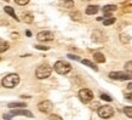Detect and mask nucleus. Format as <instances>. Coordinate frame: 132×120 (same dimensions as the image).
<instances>
[{
    "instance_id": "f257e3e1",
    "label": "nucleus",
    "mask_w": 132,
    "mask_h": 120,
    "mask_svg": "<svg viewBox=\"0 0 132 120\" xmlns=\"http://www.w3.org/2000/svg\"><path fill=\"white\" fill-rule=\"evenodd\" d=\"M3 86L6 89H13L16 87L17 85L20 84V75L16 74V73H11V74H7L5 76L3 81H1Z\"/></svg>"
},
{
    "instance_id": "f03ea898",
    "label": "nucleus",
    "mask_w": 132,
    "mask_h": 120,
    "mask_svg": "<svg viewBox=\"0 0 132 120\" xmlns=\"http://www.w3.org/2000/svg\"><path fill=\"white\" fill-rule=\"evenodd\" d=\"M53 69L56 70V73L61 74V75H65L72 70V66L65 61H57L55 66H53Z\"/></svg>"
},
{
    "instance_id": "7ed1b4c3",
    "label": "nucleus",
    "mask_w": 132,
    "mask_h": 120,
    "mask_svg": "<svg viewBox=\"0 0 132 120\" xmlns=\"http://www.w3.org/2000/svg\"><path fill=\"white\" fill-rule=\"evenodd\" d=\"M51 73H52V68L48 64L45 63V64L39 66V67L36 68L35 76L38 79H46V78H48V76L51 75Z\"/></svg>"
},
{
    "instance_id": "20e7f679",
    "label": "nucleus",
    "mask_w": 132,
    "mask_h": 120,
    "mask_svg": "<svg viewBox=\"0 0 132 120\" xmlns=\"http://www.w3.org/2000/svg\"><path fill=\"white\" fill-rule=\"evenodd\" d=\"M97 113L102 119H109L114 115V109L110 106H100V108L97 109Z\"/></svg>"
},
{
    "instance_id": "39448f33",
    "label": "nucleus",
    "mask_w": 132,
    "mask_h": 120,
    "mask_svg": "<svg viewBox=\"0 0 132 120\" xmlns=\"http://www.w3.org/2000/svg\"><path fill=\"white\" fill-rule=\"evenodd\" d=\"M109 76L114 80H132V72H110Z\"/></svg>"
},
{
    "instance_id": "423d86ee",
    "label": "nucleus",
    "mask_w": 132,
    "mask_h": 120,
    "mask_svg": "<svg viewBox=\"0 0 132 120\" xmlns=\"http://www.w3.org/2000/svg\"><path fill=\"white\" fill-rule=\"evenodd\" d=\"M79 98L81 100V102L84 103H88L93 100V92L88 89H81L79 91Z\"/></svg>"
},
{
    "instance_id": "0eeeda50",
    "label": "nucleus",
    "mask_w": 132,
    "mask_h": 120,
    "mask_svg": "<svg viewBox=\"0 0 132 120\" xmlns=\"http://www.w3.org/2000/svg\"><path fill=\"white\" fill-rule=\"evenodd\" d=\"M36 39L39 40V41L46 43V41H52V40L55 39V35H53V33L50 32V30H44V32L38 33Z\"/></svg>"
},
{
    "instance_id": "6e6552de",
    "label": "nucleus",
    "mask_w": 132,
    "mask_h": 120,
    "mask_svg": "<svg viewBox=\"0 0 132 120\" xmlns=\"http://www.w3.org/2000/svg\"><path fill=\"white\" fill-rule=\"evenodd\" d=\"M38 108H39V110L43 113H50L52 110V108H53V104H52V102H50V101H43V102H40V103L38 104Z\"/></svg>"
},
{
    "instance_id": "1a4fd4ad",
    "label": "nucleus",
    "mask_w": 132,
    "mask_h": 120,
    "mask_svg": "<svg viewBox=\"0 0 132 120\" xmlns=\"http://www.w3.org/2000/svg\"><path fill=\"white\" fill-rule=\"evenodd\" d=\"M12 115H23V116H28V118H33V113L29 112V110H26V109H15L11 112Z\"/></svg>"
},
{
    "instance_id": "9d476101",
    "label": "nucleus",
    "mask_w": 132,
    "mask_h": 120,
    "mask_svg": "<svg viewBox=\"0 0 132 120\" xmlns=\"http://www.w3.org/2000/svg\"><path fill=\"white\" fill-rule=\"evenodd\" d=\"M98 11H100V7L97 5H88L85 12H86V15H96Z\"/></svg>"
},
{
    "instance_id": "9b49d317",
    "label": "nucleus",
    "mask_w": 132,
    "mask_h": 120,
    "mask_svg": "<svg viewBox=\"0 0 132 120\" xmlns=\"http://www.w3.org/2000/svg\"><path fill=\"white\" fill-rule=\"evenodd\" d=\"M60 5L63 9H73L74 7V1L73 0H60Z\"/></svg>"
},
{
    "instance_id": "f8f14e48",
    "label": "nucleus",
    "mask_w": 132,
    "mask_h": 120,
    "mask_svg": "<svg viewBox=\"0 0 132 120\" xmlns=\"http://www.w3.org/2000/svg\"><path fill=\"white\" fill-rule=\"evenodd\" d=\"M93 60L98 62V63H104L105 62V57H104L103 53H101V52H96L95 55H93Z\"/></svg>"
},
{
    "instance_id": "ddd939ff",
    "label": "nucleus",
    "mask_w": 132,
    "mask_h": 120,
    "mask_svg": "<svg viewBox=\"0 0 132 120\" xmlns=\"http://www.w3.org/2000/svg\"><path fill=\"white\" fill-rule=\"evenodd\" d=\"M4 10H5V12H6L7 15H10V16L12 17V18H15L16 21H20V18H17L16 13H15V10H13V9L11 7V6H5Z\"/></svg>"
},
{
    "instance_id": "4468645a",
    "label": "nucleus",
    "mask_w": 132,
    "mask_h": 120,
    "mask_svg": "<svg viewBox=\"0 0 132 120\" xmlns=\"http://www.w3.org/2000/svg\"><path fill=\"white\" fill-rule=\"evenodd\" d=\"M27 104L23 103V102H11V103H9L7 104V107L9 108H24Z\"/></svg>"
},
{
    "instance_id": "2eb2a0df",
    "label": "nucleus",
    "mask_w": 132,
    "mask_h": 120,
    "mask_svg": "<svg viewBox=\"0 0 132 120\" xmlns=\"http://www.w3.org/2000/svg\"><path fill=\"white\" fill-rule=\"evenodd\" d=\"M22 18H23V21L26 22V23H32L33 22V15L30 13V12H24L23 15H22Z\"/></svg>"
},
{
    "instance_id": "dca6fc26",
    "label": "nucleus",
    "mask_w": 132,
    "mask_h": 120,
    "mask_svg": "<svg viewBox=\"0 0 132 120\" xmlns=\"http://www.w3.org/2000/svg\"><path fill=\"white\" fill-rule=\"evenodd\" d=\"M116 5H105V6H103L102 7V11L105 13V12H114L116 11Z\"/></svg>"
},
{
    "instance_id": "f3484780",
    "label": "nucleus",
    "mask_w": 132,
    "mask_h": 120,
    "mask_svg": "<svg viewBox=\"0 0 132 120\" xmlns=\"http://www.w3.org/2000/svg\"><path fill=\"white\" fill-rule=\"evenodd\" d=\"M81 62H82V64L87 66V67H90V68H92L93 70H96V72L98 70V67H97V66L93 63V62H91V61H88V60H82Z\"/></svg>"
},
{
    "instance_id": "a211bd4d",
    "label": "nucleus",
    "mask_w": 132,
    "mask_h": 120,
    "mask_svg": "<svg viewBox=\"0 0 132 120\" xmlns=\"http://www.w3.org/2000/svg\"><path fill=\"white\" fill-rule=\"evenodd\" d=\"M9 47H10V44H9L7 41L0 39V53H1V52H4V51H6Z\"/></svg>"
},
{
    "instance_id": "6ab92c4d",
    "label": "nucleus",
    "mask_w": 132,
    "mask_h": 120,
    "mask_svg": "<svg viewBox=\"0 0 132 120\" xmlns=\"http://www.w3.org/2000/svg\"><path fill=\"white\" fill-rule=\"evenodd\" d=\"M115 18L114 17H109V18H107V20H103V24L104 26H110V24L115 23Z\"/></svg>"
},
{
    "instance_id": "aec40b11",
    "label": "nucleus",
    "mask_w": 132,
    "mask_h": 120,
    "mask_svg": "<svg viewBox=\"0 0 132 120\" xmlns=\"http://www.w3.org/2000/svg\"><path fill=\"white\" fill-rule=\"evenodd\" d=\"M124 113H125V115L126 116H128V118H131L132 119V107H125Z\"/></svg>"
},
{
    "instance_id": "412c9836",
    "label": "nucleus",
    "mask_w": 132,
    "mask_h": 120,
    "mask_svg": "<svg viewBox=\"0 0 132 120\" xmlns=\"http://www.w3.org/2000/svg\"><path fill=\"white\" fill-rule=\"evenodd\" d=\"M101 100L105 101V102H110V101H112V97H109L107 93H101Z\"/></svg>"
},
{
    "instance_id": "4be33fe9",
    "label": "nucleus",
    "mask_w": 132,
    "mask_h": 120,
    "mask_svg": "<svg viewBox=\"0 0 132 120\" xmlns=\"http://www.w3.org/2000/svg\"><path fill=\"white\" fill-rule=\"evenodd\" d=\"M70 17H72L74 21H78V20H80V13H79V12H73L72 15H70Z\"/></svg>"
},
{
    "instance_id": "5701e85b",
    "label": "nucleus",
    "mask_w": 132,
    "mask_h": 120,
    "mask_svg": "<svg viewBox=\"0 0 132 120\" xmlns=\"http://www.w3.org/2000/svg\"><path fill=\"white\" fill-rule=\"evenodd\" d=\"M125 69H126V72H132V61L125 64Z\"/></svg>"
},
{
    "instance_id": "b1692460",
    "label": "nucleus",
    "mask_w": 132,
    "mask_h": 120,
    "mask_svg": "<svg viewBox=\"0 0 132 120\" xmlns=\"http://www.w3.org/2000/svg\"><path fill=\"white\" fill-rule=\"evenodd\" d=\"M15 3L18 5H21V6H23V5H27L29 3V0H15Z\"/></svg>"
},
{
    "instance_id": "393cba45",
    "label": "nucleus",
    "mask_w": 132,
    "mask_h": 120,
    "mask_svg": "<svg viewBox=\"0 0 132 120\" xmlns=\"http://www.w3.org/2000/svg\"><path fill=\"white\" fill-rule=\"evenodd\" d=\"M34 47L38 49V50H44V51H47L48 49H50L48 46H43V45H35Z\"/></svg>"
},
{
    "instance_id": "a878e982",
    "label": "nucleus",
    "mask_w": 132,
    "mask_h": 120,
    "mask_svg": "<svg viewBox=\"0 0 132 120\" xmlns=\"http://www.w3.org/2000/svg\"><path fill=\"white\" fill-rule=\"evenodd\" d=\"M50 119L51 120H63V118H61L60 115H56V114H52V115L50 116Z\"/></svg>"
},
{
    "instance_id": "bb28decb",
    "label": "nucleus",
    "mask_w": 132,
    "mask_h": 120,
    "mask_svg": "<svg viewBox=\"0 0 132 120\" xmlns=\"http://www.w3.org/2000/svg\"><path fill=\"white\" fill-rule=\"evenodd\" d=\"M125 100L128 102H132V93H126L125 95Z\"/></svg>"
},
{
    "instance_id": "cd10ccee",
    "label": "nucleus",
    "mask_w": 132,
    "mask_h": 120,
    "mask_svg": "<svg viewBox=\"0 0 132 120\" xmlns=\"http://www.w3.org/2000/svg\"><path fill=\"white\" fill-rule=\"evenodd\" d=\"M100 106L101 104L98 103V102H93V104H91V108L92 109H98L100 108Z\"/></svg>"
},
{
    "instance_id": "c85d7f7f",
    "label": "nucleus",
    "mask_w": 132,
    "mask_h": 120,
    "mask_svg": "<svg viewBox=\"0 0 132 120\" xmlns=\"http://www.w3.org/2000/svg\"><path fill=\"white\" fill-rule=\"evenodd\" d=\"M68 57L70 58V60H74V61H80V58H79L78 56H74V55H70V53L68 55Z\"/></svg>"
},
{
    "instance_id": "c756f323",
    "label": "nucleus",
    "mask_w": 132,
    "mask_h": 120,
    "mask_svg": "<svg viewBox=\"0 0 132 120\" xmlns=\"http://www.w3.org/2000/svg\"><path fill=\"white\" fill-rule=\"evenodd\" d=\"M12 114H4V115H3V118H4L5 120H10V119H12Z\"/></svg>"
},
{
    "instance_id": "7c9ffc66",
    "label": "nucleus",
    "mask_w": 132,
    "mask_h": 120,
    "mask_svg": "<svg viewBox=\"0 0 132 120\" xmlns=\"http://www.w3.org/2000/svg\"><path fill=\"white\" fill-rule=\"evenodd\" d=\"M127 90H128V91H132V84H128L127 85Z\"/></svg>"
},
{
    "instance_id": "2f4dec72",
    "label": "nucleus",
    "mask_w": 132,
    "mask_h": 120,
    "mask_svg": "<svg viewBox=\"0 0 132 120\" xmlns=\"http://www.w3.org/2000/svg\"><path fill=\"white\" fill-rule=\"evenodd\" d=\"M26 35H27V36H32V33L29 32V30H27V32H26Z\"/></svg>"
},
{
    "instance_id": "473e14b6",
    "label": "nucleus",
    "mask_w": 132,
    "mask_h": 120,
    "mask_svg": "<svg viewBox=\"0 0 132 120\" xmlns=\"http://www.w3.org/2000/svg\"><path fill=\"white\" fill-rule=\"evenodd\" d=\"M85 1H90V0H85Z\"/></svg>"
},
{
    "instance_id": "72a5a7b5",
    "label": "nucleus",
    "mask_w": 132,
    "mask_h": 120,
    "mask_svg": "<svg viewBox=\"0 0 132 120\" xmlns=\"http://www.w3.org/2000/svg\"><path fill=\"white\" fill-rule=\"evenodd\" d=\"M4 1H9V0H4Z\"/></svg>"
},
{
    "instance_id": "f704fd0d",
    "label": "nucleus",
    "mask_w": 132,
    "mask_h": 120,
    "mask_svg": "<svg viewBox=\"0 0 132 120\" xmlns=\"http://www.w3.org/2000/svg\"><path fill=\"white\" fill-rule=\"evenodd\" d=\"M0 61H1V57H0Z\"/></svg>"
}]
</instances>
